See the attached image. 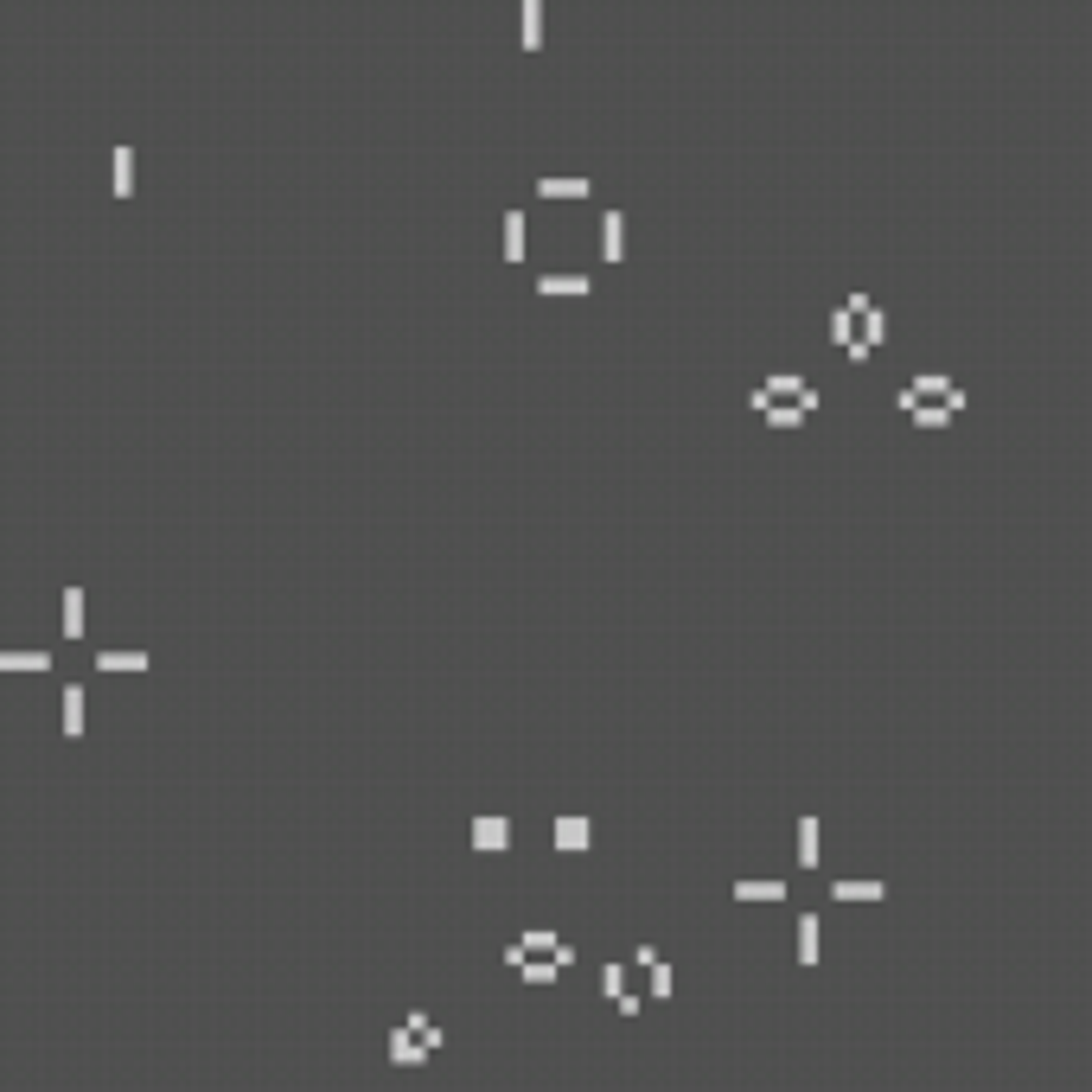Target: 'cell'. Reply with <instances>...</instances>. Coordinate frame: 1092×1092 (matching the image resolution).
<instances>
[{
    "mask_svg": "<svg viewBox=\"0 0 1092 1092\" xmlns=\"http://www.w3.org/2000/svg\"><path fill=\"white\" fill-rule=\"evenodd\" d=\"M908 390H913V402H946L952 415H959L965 402H971V397H965V384H959L952 371H920V377H908Z\"/></svg>",
    "mask_w": 1092,
    "mask_h": 1092,
    "instance_id": "6da1fadb",
    "label": "cell"
},
{
    "mask_svg": "<svg viewBox=\"0 0 1092 1092\" xmlns=\"http://www.w3.org/2000/svg\"><path fill=\"white\" fill-rule=\"evenodd\" d=\"M601 262H626V211L619 205L601 211Z\"/></svg>",
    "mask_w": 1092,
    "mask_h": 1092,
    "instance_id": "7a4b0ae2",
    "label": "cell"
},
{
    "mask_svg": "<svg viewBox=\"0 0 1092 1092\" xmlns=\"http://www.w3.org/2000/svg\"><path fill=\"white\" fill-rule=\"evenodd\" d=\"M90 665H97V671H147V665H154V652H141V645H97Z\"/></svg>",
    "mask_w": 1092,
    "mask_h": 1092,
    "instance_id": "3957f363",
    "label": "cell"
},
{
    "mask_svg": "<svg viewBox=\"0 0 1092 1092\" xmlns=\"http://www.w3.org/2000/svg\"><path fill=\"white\" fill-rule=\"evenodd\" d=\"M549 837H556V849H588V843H595V818L562 812L556 825H549Z\"/></svg>",
    "mask_w": 1092,
    "mask_h": 1092,
    "instance_id": "277c9868",
    "label": "cell"
},
{
    "mask_svg": "<svg viewBox=\"0 0 1092 1092\" xmlns=\"http://www.w3.org/2000/svg\"><path fill=\"white\" fill-rule=\"evenodd\" d=\"M588 288H595L588 268H544L537 275V294H588Z\"/></svg>",
    "mask_w": 1092,
    "mask_h": 1092,
    "instance_id": "5b68a950",
    "label": "cell"
},
{
    "mask_svg": "<svg viewBox=\"0 0 1092 1092\" xmlns=\"http://www.w3.org/2000/svg\"><path fill=\"white\" fill-rule=\"evenodd\" d=\"M882 895H888L882 875H837L831 882V901H882Z\"/></svg>",
    "mask_w": 1092,
    "mask_h": 1092,
    "instance_id": "8992f818",
    "label": "cell"
},
{
    "mask_svg": "<svg viewBox=\"0 0 1092 1092\" xmlns=\"http://www.w3.org/2000/svg\"><path fill=\"white\" fill-rule=\"evenodd\" d=\"M537 192H544V198H588V192H595V180H588V173H544Z\"/></svg>",
    "mask_w": 1092,
    "mask_h": 1092,
    "instance_id": "52a82bcc",
    "label": "cell"
},
{
    "mask_svg": "<svg viewBox=\"0 0 1092 1092\" xmlns=\"http://www.w3.org/2000/svg\"><path fill=\"white\" fill-rule=\"evenodd\" d=\"M735 901H786V875H741Z\"/></svg>",
    "mask_w": 1092,
    "mask_h": 1092,
    "instance_id": "ba28073f",
    "label": "cell"
},
{
    "mask_svg": "<svg viewBox=\"0 0 1092 1092\" xmlns=\"http://www.w3.org/2000/svg\"><path fill=\"white\" fill-rule=\"evenodd\" d=\"M505 843H511V818L479 812V818H473V849H505Z\"/></svg>",
    "mask_w": 1092,
    "mask_h": 1092,
    "instance_id": "9c48e42d",
    "label": "cell"
},
{
    "mask_svg": "<svg viewBox=\"0 0 1092 1092\" xmlns=\"http://www.w3.org/2000/svg\"><path fill=\"white\" fill-rule=\"evenodd\" d=\"M818 849H825V825H818V812L799 818V869H818Z\"/></svg>",
    "mask_w": 1092,
    "mask_h": 1092,
    "instance_id": "30bf717a",
    "label": "cell"
},
{
    "mask_svg": "<svg viewBox=\"0 0 1092 1092\" xmlns=\"http://www.w3.org/2000/svg\"><path fill=\"white\" fill-rule=\"evenodd\" d=\"M390 1060H397V1067H422V1060H428V1048H422V1042H415V1035L397 1022V1029H390Z\"/></svg>",
    "mask_w": 1092,
    "mask_h": 1092,
    "instance_id": "8fae6325",
    "label": "cell"
},
{
    "mask_svg": "<svg viewBox=\"0 0 1092 1092\" xmlns=\"http://www.w3.org/2000/svg\"><path fill=\"white\" fill-rule=\"evenodd\" d=\"M0 671H51V652H33V645H0Z\"/></svg>",
    "mask_w": 1092,
    "mask_h": 1092,
    "instance_id": "7c38bea8",
    "label": "cell"
},
{
    "mask_svg": "<svg viewBox=\"0 0 1092 1092\" xmlns=\"http://www.w3.org/2000/svg\"><path fill=\"white\" fill-rule=\"evenodd\" d=\"M818 952H825V920L799 913V965H818Z\"/></svg>",
    "mask_w": 1092,
    "mask_h": 1092,
    "instance_id": "4fadbf2b",
    "label": "cell"
},
{
    "mask_svg": "<svg viewBox=\"0 0 1092 1092\" xmlns=\"http://www.w3.org/2000/svg\"><path fill=\"white\" fill-rule=\"evenodd\" d=\"M524 243H531V218H524V205L505 211V255L511 262H524Z\"/></svg>",
    "mask_w": 1092,
    "mask_h": 1092,
    "instance_id": "5bb4252c",
    "label": "cell"
},
{
    "mask_svg": "<svg viewBox=\"0 0 1092 1092\" xmlns=\"http://www.w3.org/2000/svg\"><path fill=\"white\" fill-rule=\"evenodd\" d=\"M58 709H64V735H84V684H64V696H58Z\"/></svg>",
    "mask_w": 1092,
    "mask_h": 1092,
    "instance_id": "9a60e30c",
    "label": "cell"
},
{
    "mask_svg": "<svg viewBox=\"0 0 1092 1092\" xmlns=\"http://www.w3.org/2000/svg\"><path fill=\"white\" fill-rule=\"evenodd\" d=\"M518 38H524L531 51L544 45V0H524V7H518Z\"/></svg>",
    "mask_w": 1092,
    "mask_h": 1092,
    "instance_id": "2e32d148",
    "label": "cell"
},
{
    "mask_svg": "<svg viewBox=\"0 0 1092 1092\" xmlns=\"http://www.w3.org/2000/svg\"><path fill=\"white\" fill-rule=\"evenodd\" d=\"M109 185H115V198L134 192V147H115L109 154Z\"/></svg>",
    "mask_w": 1092,
    "mask_h": 1092,
    "instance_id": "e0dca14e",
    "label": "cell"
},
{
    "mask_svg": "<svg viewBox=\"0 0 1092 1092\" xmlns=\"http://www.w3.org/2000/svg\"><path fill=\"white\" fill-rule=\"evenodd\" d=\"M402 1029H409V1035H415V1042H422V1048H428V1055H435V1048H441V1022H435V1016H428V1009H409V1016H402Z\"/></svg>",
    "mask_w": 1092,
    "mask_h": 1092,
    "instance_id": "ac0fdd59",
    "label": "cell"
},
{
    "mask_svg": "<svg viewBox=\"0 0 1092 1092\" xmlns=\"http://www.w3.org/2000/svg\"><path fill=\"white\" fill-rule=\"evenodd\" d=\"M882 339H888V307H869V314H862V327H856V345H862V352H875Z\"/></svg>",
    "mask_w": 1092,
    "mask_h": 1092,
    "instance_id": "d6986e66",
    "label": "cell"
},
{
    "mask_svg": "<svg viewBox=\"0 0 1092 1092\" xmlns=\"http://www.w3.org/2000/svg\"><path fill=\"white\" fill-rule=\"evenodd\" d=\"M626 971H632V965H619V959H607V965H601V996H614V1003H619V996H626V990H632V983H626Z\"/></svg>",
    "mask_w": 1092,
    "mask_h": 1092,
    "instance_id": "ffe728a7",
    "label": "cell"
},
{
    "mask_svg": "<svg viewBox=\"0 0 1092 1092\" xmlns=\"http://www.w3.org/2000/svg\"><path fill=\"white\" fill-rule=\"evenodd\" d=\"M856 327H862V320L849 314V307H837V314H831V345H843V352H849V345H856Z\"/></svg>",
    "mask_w": 1092,
    "mask_h": 1092,
    "instance_id": "44dd1931",
    "label": "cell"
},
{
    "mask_svg": "<svg viewBox=\"0 0 1092 1092\" xmlns=\"http://www.w3.org/2000/svg\"><path fill=\"white\" fill-rule=\"evenodd\" d=\"M908 422H913V428H946V422H952V409H946V402H913Z\"/></svg>",
    "mask_w": 1092,
    "mask_h": 1092,
    "instance_id": "7402d4cb",
    "label": "cell"
},
{
    "mask_svg": "<svg viewBox=\"0 0 1092 1092\" xmlns=\"http://www.w3.org/2000/svg\"><path fill=\"white\" fill-rule=\"evenodd\" d=\"M518 978H524V983H556V978H562V965H556V959H531V965L518 971Z\"/></svg>",
    "mask_w": 1092,
    "mask_h": 1092,
    "instance_id": "603a6c76",
    "label": "cell"
},
{
    "mask_svg": "<svg viewBox=\"0 0 1092 1092\" xmlns=\"http://www.w3.org/2000/svg\"><path fill=\"white\" fill-rule=\"evenodd\" d=\"M64 632H84V588H64Z\"/></svg>",
    "mask_w": 1092,
    "mask_h": 1092,
    "instance_id": "cb8c5ba5",
    "label": "cell"
},
{
    "mask_svg": "<svg viewBox=\"0 0 1092 1092\" xmlns=\"http://www.w3.org/2000/svg\"><path fill=\"white\" fill-rule=\"evenodd\" d=\"M645 990H652V996H671V990H678V971H671V959H665V965H652Z\"/></svg>",
    "mask_w": 1092,
    "mask_h": 1092,
    "instance_id": "d4e9b609",
    "label": "cell"
},
{
    "mask_svg": "<svg viewBox=\"0 0 1092 1092\" xmlns=\"http://www.w3.org/2000/svg\"><path fill=\"white\" fill-rule=\"evenodd\" d=\"M766 422H773V428H799L805 409H799V402H773V409H766Z\"/></svg>",
    "mask_w": 1092,
    "mask_h": 1092,
    "instance_id": "484cf974",
    "label": "cell"
}]
</instances>
